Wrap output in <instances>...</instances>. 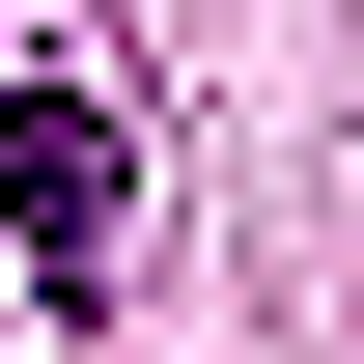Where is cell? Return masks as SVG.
Masks as SVG:
<instances>
[{
    "label": "cell",
    "instance_id": "cell-1",
    "mask_svg": "<svg viewBox=\"0 0 364 364\" xmlns=\"http://www.w3.org/2000/svg\"><path fill=\"white\" fill-rule=\"evenodd\" d=\"M140 168H112V85H0V252L28 280H112Z\"/></svg>",
    "mask_w": 364,
    "mask_h": 364
}]
</instances>
